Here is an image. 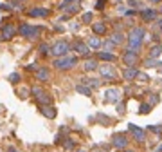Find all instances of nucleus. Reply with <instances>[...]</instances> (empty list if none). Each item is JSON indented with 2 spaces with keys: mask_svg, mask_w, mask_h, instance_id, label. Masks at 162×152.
<instances>
[{
  "mask_svg": "<svg viewBox=\"0 0 162 152\" xmlns=\"http://www.w3.org/2000/svg\"><path fill=\"white\" fill-rule=\"evenodd\" d=\"M144 29L142 27H133L130 31V36H128V51H135L141 47V43H142V38H144Z\"/></svg>",
  "mask_w": 162,
  "mask_h": 152,
  "instance_id": "obj_1",
  "label": "nucleus"
},
{
  "mask_svg": "<svg viewBox=\"0 0 162 152\" xmlns=\"http://www.w3.org/2000/svg\"><path fill=\"white\" fill-rule=\"evenodd\" d=\"M68 51H70V43L65 42V40L56 42L54 46L51 47V54H52V56H65Z\"/></svg>",
  "mask_w": 162,
  "mask_h": 152,
  "instance_id": "obj_2",
  "label": "nucleus"
},
{
  "mask_svg": "<svg viewBox=\"0 0 162 152\" xmlns=\"http://www.w3.org/2000/svg\"><path fill=\"white\" fill-rule=\"evenodd\" d=\"M18 33H20L22 36H25V38H36V36L41 33V29H40V27H34V26H27V24H24V26H20Z\"/></svg>",
  "mask_w": 162,
  "mask_h": 152,
  "instance_id": "obj_3",
  "label": "nucleus"
},
{
  "mask_svg": "<svg viewBox=\"0 0 162 152\" xmlns=\"http://www.w3.org/2000/svg\"><path fill=\"white\" fill-rule=\"evenodd\" d=\"M76 63V58H72V56H58L56 58V62H54V65H56V69H70L72 65Z\"/></svg>",
  "mask_w": 162,
  "mask_h": 152,
  "instance_id": "obj_4",
  "label": "nucleus"
},
{
  "mask_svg": "<svg viewBox=\"0 0 162 152\" xmlns=\"http://www.w3.org/2000/svg\"><path fill=\"white\" fill-rule=\"evenodd\" d=\"M33 94H34V96L38 98V101H40V103H43V105H49V103L52 101V100H51V96H49V94H45L41 89H38V87H34V89H33Z\"/></svg>",
  "mask_w": 162,
  "mask_h": 152,
  "instance_id": "obj_5",
  "label": "nucleus"
},
{
  "mask_svg": "<svg viewBox=\"0 0 162 152\" xmlns=\"http://www.w3.org/2000/svg\"><path fill=\"white\" fill-rule=\"evenodd\" d=\"M105 94H106L105 100H106V101H112V103L119 101V98H121V91H119V89H108Z\"/></svg>",
  "mask_w": 162,
  "mask_h": 152,
  "instance_id": "obj_6",
  "label": "nucleus"
},
{
  "mask_svg": "<svg viewBox=\"0 0 162 152\" xmlns=\"http://www.w3.org/2000/svg\"><path fill=\"white\" fill-rule=\"evenodd\" d=\"M123 60H124V63L128 65V67H131V65H135V62H137V53L135 51H126Z\"/></svg>",
  "mask_w": 162,
  "mask_h": 152,
  "instance_id": "obj_7",
  "label": "nucleus"
},
{
  "mask_svg": "<svg viewBox=\"0 0 162 152\" xmlns=\"http://www.w3.org/2000/svg\"><path fill=\"white\" fill-rule=\"evenodd\" d=\"M74 49H76L78 54H83V56H86L90 53V47L86 46V43H83V42H76L74 43Z\"/></svg>",
  "mask_w": 162,
  "mask_h": 152,
  "instance_id": "obj_8",
  "label": "nucleus"
},
{
  "mask_svg": "<svg viewBox=\"0 0 162 152\" xmlns=\"http://www.w3.org/2000/svg\"><path fill=\"white\" fill-rule=\"evenodd\" d=\"M16 35V29L13 27V26H4V29H2V38L4 40H9V38H13Z\"/></svg>",
  "mask_w": 162,
  "mask_h": 152,
  "instance_id": "obj_9",
  "label": "nucleus"
},
{
  "mask_svg": "<svg viewBox=\"0 0 162 152\" xmlns=\"http://www.w3.org/2000/svg\"><path fill=\"white\" fill-rule=\"evenodd\" d=\"M99 71H101V74H103L105 78H110V80L115 78V71L110 67V65H101V69H99Z\"/></svg>",
  "mask_w": 162,
  "mask_h": 152,
  "instance_id": "obj_10",
  "label": "nucleus"
},
{
  "mask_svg": "<svg viewBox=\"0 0 162 152\" xmlns=\"http://www.w3.org/2000/svg\"><path fill=\"white\" fill-rule=\"evenodd\" d=\"M40 111H41V114H43L45 118H54V116H56V109L51 107V105H43Z\"/></svg>",
  "mask_w": 162,
  "mask_h": 152,
  "instance_id": "obj_11",
  "label": "nucleus"
},
{
  "mask_svg": "<svg viewBox=\"0 0 162 152\" xmlns=\"http://www.w3.org/2000/svg\"><path fill=\"white\" fill-rule=\"evenodd\" d=\"M92 31L96 35H105L106 33V24L105 22H96V24H92Z\"/></svg>",
  "mask_w": 162,
  "mask_h": 152,
  "instance_id": "obj_12",
  "label": "nucleus"
},
{
  "mask_svg": "<svg viewBox=\"0 0 162 152\" xmlns=\"http://www.w3.org/2000/svg\"><path fill=\"white\" fill-rule=\"evenodd\" d=\"M130 130H131V132H133V136H135V140L137 141H142L144 138H146V134H144V130H141V129H137L135 125H131L130 123Z\"/></svg>",
  "mask_w": 162,
  "mask_h": 152,
  "instance_id": "obj_13",
  "label": "nucleus"
},
{
  "mask_svg": "<svg viewBox=\"0 0 162 152\" xmlns=\"http://www.w3.org/2000/svg\"><path fill=\"white\" fill-rule=\"evenodd\" d=\"M29 15L33 18H36V16H47L49 15V9H45V7H34V9L29 11Z\"/></svg>",
  "mask_w": 162,
  "mask_h": 152,
  "instance_id": "obj_14",
  "label": "nucleus"
},
{
  "mask_svg": "<svg viewBox=\"0 0 162 152\" xmlns=\"http://www.w3.org/2000/svg\"><path fill=\"white\" fill-rule=\"evenodd\" d=\"M126 143H128V140H126L123 134H117V136H113V145L117 147V148H123V147H126Z\"/></svg>",
  "mask_w": 162,
  "mask_h": 152,
  "instance_id": "obj_15",
  "label": "nucleus"
},
{
  "mask_svg": "<svg viewBox=\"0 0 162 152\" xmlns=\"http://www.w3.org/2000/svg\"><path fill=\"white\" fill-rule=\"evenodd\" d=\"M49 76H51L49 69H38V71H36V78H38V80H41V82H47V80H49Z\"/></svg>",
  "mask_w": 162,
  "mask_h": 152,
  "instance_id": "obj_16",
  "label": "nucleus"
},
{
  "mask_svg": "<svg viewBox=\"0 0 162 152\" xmlns=\"http://www.w3.org/2000/svg\"><path fill=\"white\" fill-rule=\"evenodd\" d=\"M110 42L113 43V46H119V43L124 42V35H121V33H113V35L110 36Z\"/></svg>",
  "mask_w": 162,
  "mask_h": 152,
  "instance_id": "obj_17",
  "label": "nucleus"
},
{
  "mask_svg": "<svg viewBox=\"0 0 162 152\" xmlns=\"http://www.w3.org/2000/svg\"><path fill=\"white\" fill-rule=\"evenodd\" d=\"M137 73H139V71H137L135 67H128V69L123 73V76H124V80H133V78L137 76Z\"/></svg>",
  "mask_w": 162,
  "mask_h": 152,
  "instance_id": "obj_18",
  "label": "nucleus"
},
{
  "mask_svg": "<svg viewBox=\"0 0 162 152\" xmlns=\"http://www.w3.org/2000/svg\"><path fill=\"white\" fill-rule=\"evenodd\" d=\"M141 15H142V18H144L146 22H150V20H155V16H157V13H155L153 9H144Z\"/></svg>",
  "mask_w": 162,
  "mask_h": 152,
  "instance_id": "obj_19",
  "label": "nucleus"
},
{
  "mask_svg": "<svg viewBox=\"0 0 162 152\" xmlns=\"http://www.w3.org/2000/svg\"><path fill=\"white\" fill-rule=\"evenodd\" d=\"M88 47H92V49H99V47H101V40L96 38V36H92V38L88 40Z\"/></svg>",
  "mask_w": 162,
  "mask_h": 152,
  "instance_id": "obj_20",
  "label": "nucleus"
},
{
  "mask_svg": "<svg viewBox=\"0 0 162 152\" xmlns=\"http://www.w3.org/2000/svg\"><path fill=\"white\" fill-rule=\"evenodd\" d=\"M83 67H85V71H96V67H97V62H96V60H86Z\"/></svg>",
  "mask_w": 162,
  "mask_h": 152,
  "instance_id": "obj_21",
  "label": "nucleus"
},
{
  "mask_svg": "<svg viewBox=\"0 0 162 152\" xmlns=\"http://www.w3.org/2000/svg\"><path fill=\"white\" fill-rule=\"evenodd\" d=\"M160 53H162V47H160V46H155V47L150 49V58H158Z\"/></svg>",
  "mask_w": 162,
  "mask_h": 152,
  "instance_id": "obj_22",
  "label": "nucleus"
},
{
  "mask_svg": "<svg viewBox=\"0 0 162 152\" xmlns=\"http://www.w3.org/2000/svg\"><path fill=\"white\" fill-rule=\"evenodd\" d=\"M97 56H99L101 60H106V62H113V60H115V56H113L112 53H99Z\"/></svg>",
  "mask_w": 162,
  "mask_h": 152,
  "instance_id": "obj_23",
  "label": "nucleus"
},
{
  "mask_svg": "<svg viewBox=\"0 0 162 152\" xmlns=\"http://www.w3.org/2000/svg\"><path fill=\"white\" fill-rule=\"evenodd\" d=\"M76 89H78V93H81V94H85V96H90V89H88L86 85H78Z\"/></svg>",
  "mask_w": 162,
  "mask_h": 152,
  "instance_id": "obj_24",
  "label": "nucleus"
},
{
  "mask_svg": "<svg viewBox=\"0 0 162 152\" xmlns=\"http://www.w3.org/2000/svg\"><path fill=\"white\" fill-rule=\"evenodd\" d=\"M144 65H146V67H157V65H160L155 58H148L146 62H144Z\"/></svg>",
  "mask_w": 162,
  "mask_h": 152,
  "instance_id": "obj_25",
  "label": "nucleus"
},
{
  "mask_svg": "<svg viewBox=\"0 0 162 152\" xmlns=\"http://www.w3.org/2000/svg\"><path fill=\"white\" fill-rule=\"evenodd\" d=\"M9 82H11V83H18V82H20V74H18V73L9 74Z\"/></svg>",
  "mask_w": 162,
  "mask_h": 152,
  "instance_id": "obj_26",
  "label": "nucleus"
},
{
  "mask_svg": "<svg viewBox=\"0 0 162 152\" xmlns=\"http://www.w3.org/2000/svg\"><path fill=\"white\" fill-rule=\"evenodd\" d=\"M150 109H151V107H150L148 103H144V105L141 107V112H142V114H146V112H150Z\"/></svg>",
  "mask_w": 162,
  "mask_h": 152,
  "instance_id": "obj_27",
  "label": "nucleus"
},
{
  "mask_svg": "<svg viewBox=\"0 0 162 152\" xmlns=\"http://www.w3.org/2000/svg\"><path fill=\"white\" fill-rule=\"evenodd\" d=\"M135 78H139L141 82H148V76H146V74H142V73H137V76H135Z\"/></svg>",
  "mask_w": 162,
  "mask_h": 152,
  "instance_id": "obj_28",
  "label": "nucleus"
},
{
  "mask_svg": "<svg viewBox=\"0 0 162 152\" xmlns=\"http://www.w3.org/2000/svg\"><path fill=\"white\" fill-rule=\"evenodd\" d=\"M105 4H106V0H97L96 7H97V9H103V7H105Z\"/></svg>",
  "mask_w": 162,
  "mask_h": 152,
  "instance_id": "obj_29",
  "label": "nucleus"
},
{
  "mask_svg": "<svg viewBox=\"0 0 162 152\" xmlns=\"http://www.w3.org/2000/svg\"><path fill=\"white\" fill-rule=\"evenodd\" d=\"M92 20V13H85L83 15V22H90Z\"/></svg>",
  "mask_w": 162,
  "mask_h": 152,
  "instance_id": "obj_30",
  "label": "nucleus"
},
{
  "mask_svg": "<svg viewBox=\"0 0 162 152\" xmlns=\"http://www.w3.org/2000/svg\"><path fill=\"white\" fill-rule=\"evenodd\" d=\"M150 130H151V132H157V134H160V132H162V127H150Z\"/></svg>",
  "mask_w": 162,
  "mask_h": 152,
  "instance_id": "obj_31",
  "label": "nucleus"
},
{
  "mask_svg": "<svg viewBox=\"0 0 162 152\" xmlns=\"http://www.w3.org/2000/svg\"><path fill=\"white\" fill-rule=\"evenodd\" d=\"M105 47H108V49H112V47H113V43H112V42L108 40V42H105Z\"/></svg>",
  "mask_w": 162,
  "mask_h": 152,
  "instance_id": "obj_32",
  "label": "nucleus"
},
{
  "mask_svg": "<svg viewBox=\"0 0 162 152\" xmlns=\"http://www.w3.org/2000/svg\"><path fill=\"white\" fill-rule=\"evenodd\" d=\"M150 101H151V103H158V96H151Z\"/></svg>",
  "mask_w": 162,
  "mask_h": 152,
  "instance_id": "obj_33",
  "label": "nucleus"
},
{
  "mask_svg": "<svg viewBox=\"0 0 162 152\" xmlns=\"http://www.w3.org/2000/svg\"><path fill=\"white\" fill-rule=\"evenodd\" d=\"M40 49H41V53H47V49H49V46H41Z\"/></svg>",
  "mask_w": 162,
  "mask_h": 152,
  "instance_id": "obj_34",
  "label": "nucleus"
},
{
  "mask_svg": "<svg viewBox=\"0 0 162 152\" xmlns=\"http://www.w3.org/2000/svg\"><path fill=\"white\" fill-rule=\"evenodd\" d=\"M150 2H153V4H158V2H160V0H150Z\"/></svg>",
  "mask_w": 162,
  "mask_h": 152,
  "instance_id": "obj_35",
  "label": "nucleus"
},
{
  "mask_svg": "<svg viewBox=\"0 0 162 152\" xmlns=\"http://www.w3.org/2000/svg\"><path fill=\"white\" fill-rule=\"evenodd\" d=\"M157 152H162V145H160V147H158V148H157Z\"/></svg>",
  "mask_w": 162,
  "mask_h": 152,
  "instance_id": "obj_36",
  "label": "nucleus"
},
{
  "mask_svg": "<svg viewBox=\"0 0 162 152\" xmlns=\"http://www.w3.org/2000/svg\"><path fill=\"white\" fill-rule=\"evenodd\" d=\"M9 152H18V150L16 148H9Z\"/></svg>",
  "mask_w": 162,
  "mask_h": 152,
  "instance_id": "obj_37",
  "label": "nucleus"
},
{
  "mask_svg": "<svg viewBox=\"0 0 162 152\" xmlns=\"http://www.w3.org/2000/svg\"><path fill=\"white\" fill-rule=\"evenodd\" d=\"M158 26H160V29H162V20H160V22H158Z\"/></svg>",
  "mask_w": 162,
  "mask_h": 152,
  "instance_id": "obj_38",
  "label": "nucleus"
},
{
  "mask_svg": "<svg viewBox=\"0 0 162 152\" xmlns=\"http://www.w3.org/2000/svg\"><path fill=\"white\" fill-rule=\"evenodd\" d=\"M16 2H25V0H16Z\"/></svg>",
  "mask_w": 162,
  "mask_h": 152,
  "instance_id": "obj_39",
  "label": "nucleus"
},
{
  "mask_svg": "<svg viewBox=\"0 0 162 152\" xmlns=\"http://www.w3.org/2000/svg\"><path fill=\"white\" fill-rule=\"evenodd\" d=\"M126 152H135V150H126Z\"/></svg>",
  "mask_w": 162,
  "mask_h": 152,
  "instance_id": "obj_40",
  "label": "nucleus"
},
{
  "mask_svg": "<svg viewBox=\"0 0 162 152\" xmlns=\"http://www.w3.org/2000/svg\"><path fill=\"white\" fill-rule=\"evenodd\" d=\"M160 11H162V9H160Z\"/></svg>",
  "mask_w": 162,
  "mask_h": 152,
  "instance_id": "obj_41",
  "label": "nucleus"
}]
</instances>
